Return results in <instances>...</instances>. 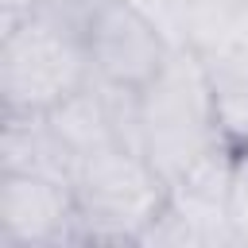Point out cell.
Masks as SVG:
<instances>
[{"mask_svg": "<svg viewBox=\"0 0 248 248\" xmlns=\"http://www.w3.org/2000/svg\"><path fill=\"white\" fill-rule=\"evenodd\" d=\"M140 136L143 155L167 182L225 136L213 78L190 46L170 50L167 66L140 89Z\"/></svg>", "mask_w": 248, "mask_h": 248, "instance_id": "6da1fadb", "label": "cell"}, {"mask_svg": "<svg viewBox=\"0 0 248 248\" xmlns=\"http://www.w3.org/2000/svg\"><path fill=\"white\" fill-rule=\"evenodd\" d=\"M81 244H140L143 229L170 198V182L151 159L124 143H105L74 170Z\"/></svg>", "mask_w": 248, "mask_h": 248, "instance_id": "7a4b0ae2", "label": "cell"}, {"mask_svg": "<svg viewBox=\"0 0 248 248\" xmlns=\"http://www.w3.org/2000/svg\"><path fill=\"white\" fill-rule=\"evenodd\" d=\"M85 46L93 58V74L128 89H143L170 58L167 35L128 0H97L89 27H85Z\"/></svg>", "mask_w": 248, "mask_h": 248, "instance_id": "3957f363", "label": "cell"}, {"mask_svg": "<svg viewBox=\"0 0 248 248\" xmlns=\"http://www.w3.org/2000/svg\"><path fill=\"white\" fill-rule=\"evenodd\" d=\"M81 244L78 198L70 182L0 170V248Z\"/></svg>", "mask_w": 248, "mask_h": 248, "instance_id": "277c9868", "label": "cell"}, {"mask_svg": "<svg viewBox=\"0 0 248 248\" xmlns=\"http://www.w3.org/2000/svg\"><path fill=\"white\" fill-rule=\"evenodd\" d=\"M236 151H240V143L221 136L205 155H198L170 182V205L194 221V229L202 232L205 248H232L225 205H229V182H232Z\"/></svg>", "mask_w": 248, "mask_h": 248, "instance_id": "5b68a950", "label": "cell"}, {"mask_svg": "<svg viewBox=\"0 0 248 248\" xmlns=\"http://www.w3.org/2000/svg\"><path fill=\"white\" fill-rule=\"evenodd\" d=\"M0 170L8 174H43L74 186L78 155L54 132L46 112H4L0 128Z\"/></svg>", "mask_w": 248, "mask_h": 248, "instance_id": "8992f818", "label": "cell"}, {"mask_svg": "<svg viewBox=\"0 0 248 248\" xmlns=\"http://www.w3.org/2000/svg\"><path fill=\"white\" fill-rule=\"evenodd\" d=\"M229 232H232V248H248V147L236 151V167H232V182H229Z\"/></svg>", "mask_w": 248, "mask_h": 248, "instance_id": "52a82bcc", "label": "cell"}]
</instances>
